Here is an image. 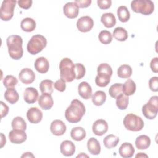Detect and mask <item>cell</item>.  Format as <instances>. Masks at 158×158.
<instances>
[{
  "label": "cell",
  "mask_w": 158,
  "mask_h": 158,
  "mask_svg": "<svg viewBox=\"0 0 158 158\" xmlns=\"http://www.w3.org/2000/svg\"><path fill=\"white\" fill-rule=\"evenodd\" d=\"M85 112L84 104L78 99H75L72 101L70 105L65 110V117L69 122L75 123L81 120Z\"/></svg>",
  "instance_id": "1"
},
{
  "label": "cell",
  "mask_w": 158,
  "mask_h": 158,
  "mask_svg": "<svg viewBox=\"0 0 158 158\" xmlns=\"http://www.w3.org/2000/svg\"><path fill=\"white\" fill-rule=\"evenodd\" d=\"M6 43L10 57L15 60L20 59L23 54L22 37L16 35H10L7 38Z\"/></svg>",
  "instance_id": "2"
},
{
  "label": "cell",
  "mask_w": 158,
  "mask_h": 158,
  "mask_svg": "<svg viewBox=\"0 0 158 158\" xmlns=\"http://www.w3.org/2000/svg\"><path fill=\"white\" fill-rule=\"evenodd\" d=\"M60 77L65 82H72L75 79V64L69 58L62 59L59 64Z\"/></svg>",
  "instance_id": "3"
},
{
  "label": "cell",
  "mask_w": 158,
  "mask_h": 158,
  "mask_svg": "<svg viewBox=\"0 0 158 158\" xmlns=\"http://www.w3.org/2000/svg\"><path fill=\"white\" fill-rule=\"evenodd\" d=\"M47 44V41L44 36L41 35H35L31 37L28 41L27 49L28 52L35 55L41 52Z\"/></svg>",
  "instance_id": "4"
},
{
  "label": "cell",
  "mask_w": 158,
  "mask_h": 158,
  "mask_svg": "<svg viewBox=\"0 0 158 158\" xmlns=\"http://www.w3.org/2000/svg\"><path fill=\"white\" fill-rule=\"evenodd\" d=\"M131 7L136 13L148 15L151 14L154 9V5L151 0H135L131 2Z\"/></svg>",
  "instance_id": "5"
},
{
  "label": "cell",
  "mask_w": 158,
  "mask_h": 158,
  "mask_svg": "<svg viewBox=\"0 0 158 158\" xmlns=\"http://www.w3.org/2000/svg\"><path fill=\"white\" fill-rule=\"evenodd\" d=\"M123 123L127 130L132 131H139L144 127V121L143 119L132 113L128 114L125 117Z\"/></svg>",
  "instance_id": "6"
},
{
  "label": "cell",
  "mask_w": 158,
  "mask_h": 158,
  "mask_svg": "<svg viewBox=\"0 0 158 158\" xmlns=\"http://www.w3.org/2000/svg\"><path fill=\"white\" fill-rule=\"evenodd\" d=\"M142 112L147 119L152 120L156 118L158 112V97L157 96H152L143 106Z\"/></svg>",
  "instance_id": "7"
},
{
  "label": "cell",
  "mask_w": 158,
  "mask_h": 158,
  "mask_svg": "<svg viewBox=\"0 0 158 158\" xmlns=\"http://www.w3.org/2000/svg\"><path fill=\"white\" fill-rule=\"evenodd\" d=\"M16 2L15 0L3 1L0 8L1 19L2 20L9 21L12 18Z\"/></svg>",
  "instance_id": "8"
},
{
  "label": "cell",
  "mask_w": 158,
  "mask_h": 158,
  "mask_svg": "<svg viewBox=\"0 0 158 158\" xmlns=\"http://www.w3.org/2000/svg\"><path fill=\"white\" fill-rule=\"evenodd\" d=\"M94 25L93 19L89 16H83L77 22V27L81 32H88L90 31Z\"/></svg>",
  "instance_id": "9"
},
{
  "label": "cell",
  "mask_w": 158,
  "mask_h": 158,
  "mask_svg": "<svg viewBox=\"0 0 158 158\" xmlns=\"http://www.w3.org/2000/svg\"><path fill=\"white\" fill-rule=\"evenodd\" d=\"M10 141L14 144H21L27 139V134L24 130L13 129L9 133Z\"/></svg>",
  "instance_id": "10"
},
{
  "label": "cell",
  "mask_w": 158,
  "mask_h": 158,
  "mask_svg": "<svg viewBox=\"0 0 158 158\" xmlns=\"http://www.w3.org/2000/svg\"><path fill=\"white\" fill-rule=\"evenodd\" d=\"M19 78L22 83L25 85L31 84L35 80V74L31 69L24 68L20 72Z\"/></svg>",
  "instance_id": "11"
},
{
  "label": "cell",
  "mask_w": 158,
  "mask_h": 158,
  "mask_svg": "<svg viewBox=\"0 0 158 158\" xmlns=\"http://www.w3.org/2000/svg\"><path fill=\"white\" fill-rule=\"evenodd\" d=\"M64 15L69 19L76 18L79 13V7L75 2H69L63 7Z\"/></svg>",
  "instance_id": "12"
},
{
  "label": "cell",
  "mask_w": 158,
  "mask_h": 158,
  "mask_svg": "<svg viewBox=\"0 0 158 158\" xmlns=\"http://www.w3.org/2000/svg\"><path fill=\"white\" fill-rule=\"evenodd\" d=\"M27 118L31 123H38L43 118V113L41 110L37 107H31L27 112Z\"/></svg>",
  "instance_id": "13"
},
{
  "label": "cell",
  "mask_w": 158,
  "mask_h": 158,
  "mask_svg": "<svg viewBox=\"0 0 158 158\" xmlns=\"http://www.w3.org/2000/svg\"><path fill=\"white\" fill-rule=\"evenodd\" d=\"M108 130V125L106 120L99 119L96 120L92 126L93 133L97 136H102Z\"/></svg>",
  "instance_id": "14"
},
{
  "label": "cell",
  "mask_w": 158,
  "mask_h": 158,
  "mask_svg": "<svg viewBox=\"0 0 158 158\" xmlns=\"http://www.w3.org/2000/svg\"><path fill=\"white\" fill-rule=\"evenodd\" d=\"M66 125L60 120H55L52 122L50 126L51 132L56 136L63 135L66 131Z\"/></svg>",
  "instance_id": "15"
},
{
  "label": "cell",
  "mask_w": 158,
  "mask_h": 158,
  "mask_svg": "<svg viewBox=\"0 0 158 158\" xmlns=\"http://www.w3.org/2000/svg\"><path fill=\"white\" fill-rule=\"evenodd\" d=\"M38 99L40 107L44 110H49L53 106L54 101L51 94L43 93Z\"/></svg>",
  "instance_id": "16"
},
{
  "label": "cell",
  "mask_w": 158,
  "mask_h": 158,
  "mask_svg": "<svg viewBox=\"0 0 158 158\" xmlns=\"http://www.w3.org/2000/svg\"><path fill=\"white\" fill-rule=\"evenodd\" d=\"M38 98V92L37 89L33 87H28L25 89L23 94L24 101L28 104L35 103Z\"/></svg>",
  "instance_id": "17"
},
{
  "label": "cell",
  "mask_w": 158,
  "mask_h": 158,
  "mask_svg": "<svg viewBox=\"0 0 158 158\" xmlns=\"http://www.w3.org/2000/svg\"><path fill=\"white\" fill-rule=\"evenodd\" d=\"M60 152L66 157L72 156L75 151V144L69 140H65L62 142L60 146Z\"/></svg>",
  "instance_id": "18"
},
{
  "label": "cell",
  "mask_w": 158,
  "mask_h": 158,
  "mask_svg": "<svg viewBox=\"0 0 158 158\" xmlns=\"http://www.w3.org/2000/svg\"><path fill=\"white\" fill-rule=\"evenodd\" d=\"M78 92L82 98L88 99L91 97L92 88L87 82L83 81L81 82L78 86Z\"/></svg>",
  "instance_id": "19"
},
{
  "label": "cell",
  "mask_w": 158,
  "mask_h": 158,
  "mask_svg": "<svg viewBox=\"0 0 158 158\" xmlns=\"http://www.w3.org/2000/svg\"><path fill=\"white\" fill-rule=\"evenodd\" d=\"M34 66L37 72L40 73H45L49 69V63L45 57H40L36 59Z\"/></svg>",
  "instance_id": "20"
},
{
  "label": "cell",
  "mask_w": 158,
  "mask_h": 158,
  "mask_svg": "<svg viewBox=\"0 0 158 158\" xmlns=\"http://www.w3.org/2000/svg\"><path fill=\"white\" fill-rule=\"evenodd\" d=\"M119 154L123 158H130L135 153V148L131 143H124L119 148Z\"/></svg>",
  "instance_id": "21"
},
{
  "label": "cell",
  "mask_w": 158,
  "mask_h": 158,
  "mask_svg": "<svg viewBox=\"0 0 158 158\" xmlns=\"http://www.w3.org/2000/svg\"><path fill=\"white\" fill-rule=\"evenodd\" d=\"M88 151L93 155H98L101 152V146L99 141L94 138H90L87 142Z\"/></svg>",
  "instance_id": "22"
},
{
  "label": "cell",
  "mask_w": 158,
  "mask_h": 158,
  "mask_svg": "<svg viewBox=\"0 0 158 158\" xmlns=\"http://www.w3.org/2000/svg\"><path fill=\"white\" fill-rule=\"evenodd\" d=\"M150 144L151 139L148 136L145 135L139 136L135 140V145L138 149H146Z\"/></svg>",
  "instance_id": "23"
},
{
  "label": "cell",
  "mask_w": 158,
  "mask_h": 158,
  "mask_svg": "<svg viewBox=\"0 0 158 158\" xmlns=\"http://www.w3.org/2000/svg\"><path fill=\"white\" fill-rule=\"evenodd\" d=\"M86 133L85 129L81 127H77L72 129L70 131L71 138L76 141H80L84 139L86 137Z\"/></svg>",
  "instance_id": "24"
},
{
  "label": "cell",
  "mask_w": 158,
  "mask_h": 158,
  "mask_svg": "<svg viewBox=\"0 0 158 158\" xmlns=\"http://www.w3.org/2000/svg\"><path fill=\"white\" fill-rule=\"evenodd\" d=\"M101 21L107 28H112L116 23L115 17L111 12L103 14L101 17Z\"/></svg>",
  "instance_id": "25"
},
{
  "label": "cell",
  "mask_w": 158,
  "mask_h": 158,
  "mask_svg": "<svg viewBox=\"0 0 158 158\" xmlns=\"http://www.w3.org/2000/svg\"><path fill=\"white\" fill-rule=\"evenodd\" d=\"M36 22L32 18H24L20 23L21 28L26 32H31L36 28Z\"/></svg>",
  "instance_id": "26"
},
{
  "label": "cell",
  "mask_w": 158,
  "mask_h": 158,
  "mask_svg": "<svg viewBox=\"0 0 158 158\" xmlns=\"http://www.w3.org/2000/svg\"><path fill=\"white\" fill-rule=\"evenodd\" d=\"M136 91V84L131 79H128L123 85H122V92L127 96H131Z\"/></svg>",
  "instance_id": "27"
},
{
  "label": "cell",
  "mask_w": 158,
  "mask_h": 158,
  "mask_svg": "<svg viewBox=\"0 0 158 158\" xmlns=\"http://www.w3.org/2000/svg\"><path fill=\"white\" fill-rule=\"evenodd\" d=\"M4 98L8 102L13 104L18 101L19 96L17 91L14 88L7 89L4 93Z\"/></svg>",
  "instance_id": "28"
},
{
  "label": "cell",
  "mask_w": 158,
  "mask_h": 158,
  "mask_svg": "<svg viewBox=\"0 0 158 158\" xmlns=\"http://www.w3.org/2000/svg\"><path fill=\"white\" fill-rule=\"evenodd\" d=\"M106 100V94L102 91H97L92 95V102L97 106L102 105Z\"/></svg>",
  "instance_id": "29"
},
{
  "label": "cell",
  "mask_w": 158,
  "mask_h": 158,
  "mask_svg": "<svg viewBox=\"0 0 158 158\" xmlns=\"http://www.w3.org/2000/svg\"><path fill=\"white\" fill-rule=\"evenodd\" d=\"M118 142H119L118 137L112 134L106 136L103 140V143L104 146L108 149L115 148L118 144Z\"/></svg>",
  "instance_id": "30"
},
{
  "label": "cell",
  "mask_w": 158,
  "mask_h": 158,
  "mask_svg": "<svg viewBox=\"0 0 158 158\" xmlns=\"http://www.w3.org/2000/svg\"><path fill=\"white\" fill-rule=\"evenodd\" d=\"M131 74L132 69L127 64L120 65L117 70V75L121 78H128L131 77Z\"/></svg>",
  "instance_id": "31"
},
{
  "label": "cell",
  "mask_w": 158,
  "mask_h": 158,
  "mask_svg": "<svg viewBox=\"0 0 158 158\" xmlns=\"http://www.w3.org/2000/svg\"><path fill=\"white\" fill-rule=\"evenodd\" d=\"M111 76L105 73H98L95 78V83L99 87H106L110 81Z\"/></svg>",
  "instance_id": "32"
},
{
  "label": "cell",
  "mask_w": 158,
  "mask_h": 158,
  "mask_svg": "<svg viewBox=\"0 0 158 158\" xmlns=\"http://www.w3.org/2000/svg\"><path fill=\"white\" fill-rule=\"evenodd\" d=\"M114 38L119 41H124L128 38V33L127 30L122 27H118L114 30L113 34Z\"/></svg>",
  "instance_id": "33"
},
{
  "label": "cell",
  "mask_w": 158,
  "mask_h": 158,
  "mask_svg": "<svg viewBox=\"0 0 158 158\" xmlns=\"http://www.w3.org/2000/svg\"><path fill=\"white\" fill-rule=\"evenodd\" d=\"M117 16L120 22H127L130 19V14L126 6H121L117 9Z\"/></svg>",
  "instance_id": "34"
},
{
  "label": "cell",
  "mask_w": 158,
  "mask_h": 158,
  "mask_svg": "<svg viewBox=\"0 0 158 158\" xmlns=\"http://www.w3.org/2000/svg\"><path fill=\"white\" fill-rule=\"evenodd\" d=\"M54 83L50 80H44L40 84V89L42 93L52 94L53 93Z\"/></svg>",
  "instance_id": "35"
},
{
  "label": "cell",
  "mask_w": 158,
  "mask_h": 158,
  "mask_svg": "<svg viewBox=\"0 0 158 158\" xmlns=\"http://www.w3.org/2000/svg\"><path fill=\"white\" fill-rule=\"evenodd\" d=\"M116 105L120 110L127 109L128 105V97L121 93L116 98Z\"/></svg>",
  "instance_id": "36"
},
{
  "label": "cell",
  "mask_w": 158,
  "mask_h": 158,
  "mask_svg": "<svg viewBox=\"0 0 158 158\" xmlns=\"http://www.w3.org/2000/svg\"><path fill=\"white\" fill-rule=\"evenodd\" d=\"M12 127L13 129H20L25 130L27 129V123L21 117H16L12 121Z\"/></svg>",
  "instance_id": "37"
},
{
  "label": "cell",
  "mask_w": 158,
  "mask_h": 158,
  "mask_svg": "<svg viewBox=\"0 0 158 158\" xmlns=\"http://www.w3.org/2000/svg\"><path fill=\"white\" fill-rule=\"evenodd\" d=\"M100 42L104 44H108L112 40V35L111 33L107 30H102L98 35Z\"/></svg>",
  "instance_id": "38"
},
{
  "label": "cell",
  "mask_w": 158,
  "mask_h": 158,
  "mask_svg": "<svg viewBox=\"0 0 158 158\" xmlns=\"http://www.w3.org/2000/svg\"><path fill=\"white\" fill-rule=\"evenodd\" d=\"M18 83V80L13 75H7L3 80L4 86L7 88H14Z\"/></svg>",
  "instance_id": "39"
},
{
  "label": "cell",
  "mask_w": 158,
  "mask_h": 158,
  "mask_svg": "<svg viewBox=\"0 0 158 158\" xmlns=\"http://www.w3.org/2000/svg\"><path fill=\"white\" fill-rule=\"evenodd\" d=\"M122 93V84L115 83L112 85L109 89V93L113 98H116Z\"/></svg>",
  "instance_id": "40"
},
{
  "label": "cell",
  "mask_w": 158,
  "mask_h": 158,
  "mask_svg": "<svg viewBox=\"0 0 158 158\" xmlns=\"http://www.w3.org/2000/svg\"><path fill=\"white\" fill-rule=\"evenodd\" d=\"M75 78L77 80H80L82 78L86 73V69L85 66L80 63H77L75 64Z\"/></svg>",
  "instance_id": "41"
},
{
  "label": "cell",
  "mask_w": 158,
  "mask_h": 158,
  "mask_svg": "<svg viewBox=\"0 0 158 158\" xmlns=\"http://www.w3.org/2000/svg\"><path fill=\"white\" fill-rule=\"evenodd\" d=\"M98 73H105L110 76L112 75V69L111 67L107 63L101 64L97 69Z\"/></svg>",
  "instance_id": "42"
},
{
  "label": "cell",
  "mask_w": 158,
  "mask_h": 158,
  "mask_svg": "<svg viewBox=\"0 0 158 158\" xmlns=\"http://www.w3.org/2000/svg\"><path fill=\"white\" fill-rule=\"evenodd\" d=\"M149 87L154 92L158 91V77H153L149 81Z\"/></svg>",
  "instance_id": "43"
},
{
  "label": "cell",
  "mask_w": 158,
  "mask_h": 158,
  "mask_svg": "<svg viewBox=\"0 0 158 158\" xmlns=\"http://www.w3.org/2000/svg\"><path fill=\"white\" fill-rule=\"evenodd\" d=\"M54 88L60 92H63L65 90L66 84H65V82L62 79H59L57 80L54 83Z\"/></svg>",
  "instance_id": "44"
},
{
  "label": "cell",
  "mask_w": 158,
  "mask_h": 158,
  "mask_svg": "<svg viewBox=\"0 0 158 158\" xmlns=\"http://www.w3.org/2000/svg\"><path fill=\"white\" fill-rule=\"evenodd\" d=\"M97 4L101 9H107L111 6L112 1L110 0H98Z\"/></svg>",
  "instance_id": "45"
},
{
  "label": "cell",
  "mask_w": 158,
  "mask_h": 158,
  "mask_svg": "<svg viewBox=\"0 0 158 158\" xmlns=\"http://www.w3.org/2000/svg\"><path fill=\"white\" fill-rule=\"evenodd\" d=\"M32 2L31 0H19L17 2L19 7L24 9H29L31 6Z\"/></svg>",
  "instance_id": "46"
},
{
  "label": "cell",
  "mask_w": 158,
  "mask_h": 158,
  "mask_svg": "<svg viewBox=\"0 0 158 158\" xmlns=\"http://www.w3.org/2000/svg\"><path fill=\"white\" fill-rule=\"evenodd\" d=\"M75 2L80 8H86L91 4V0H76Z\"/></svg>",
  "instance_id": "47"
},
{
  "label": "cell",
  "mask_w": 158,
  "mask_h": 158,
  "mask_svg": "<svg viewBox=\"0 0 158 158\" xmlns=\"http://www.w3.org/2000/svg\"><path fill=\"white\" fill-rule=\"evenodd\" d=\"M150 67L154 73L158 72V57L153 58L150 62Z\"/></svg>",
  "instance_id": "48"
},
{
  "label": "cell",
  "mask_w": 158,
  "mask_h": 158,
  "mask_svg": "<svg viewBox=\"0 0 158 158\" xmlns=\"http://www.w3.org/2000/svg\"><path fill=\"white\" fill-rule=\"evenodd\" d=\"M1 118L4 117L6 116L9 112V107L4 103L2 101H1Z\"/></svg>",
  "instance_id": "49"
},
{
  "label": "cell",
  "mask_w": 158,
  "mask_h": 158,
  "mask_svg": "<svg viewBox=\"0 0 158 158\" xmlns=\"http://www.w3.org/2000/svg\"><path fill=\"white\" fill-rule=\"evenodd\" d=\"M1 148H2L6 143V137L4 136V135L2 133L1 134Z\"/></svg>",
  "instance_id": "50"
},
{
  "label": "cell",
  "mask_w": 158,
  "mask_h": 158,
  "mask_svg": "<svg viewBox=\"0 0 158 158\" xmlns=\"http://www.w3.org/2000/svg\"><path fill=\"white\" fill-rule=\"evenodd\" d=\"M21 157H34L35 156H34V155L32 154L31 152H25V153L24 154H23Z\"/></svg>",
  "instance_id": "51"
},
{
  "label": "cell",
  "mask_w": 158,
  "mask_h": 158,
  "mask_svg": "<svg viewBox=\"0 0 158 158\" xmlns=\"http://www.w3.org/2000/svg\"><path fill=\"white\" fill-rule=\"evenodd\" d=\"M136 158H138V157H148V155H146V154H144V153H143V152H139L138 154H137L136 155V156H135Z\"/></svg>",
  "instance_id": "52"
},
{
  "label": "cell",
  "mask_w": 158,
  "mask_h": 158,
  "mask_svg": "<svg viewBox=\"0 0 158 158\" xmlns=\"http://www.w3.org/2000/svg\"><path fill=\"white\" fill-rule=\"evenodd\" d=\"M83 156L88 157V156H87V155H86V154H84V155H83V152H81L80 155H78L77 157H83Z\"/></svg>",
  "instance_id": "53"
}]
</instances>
